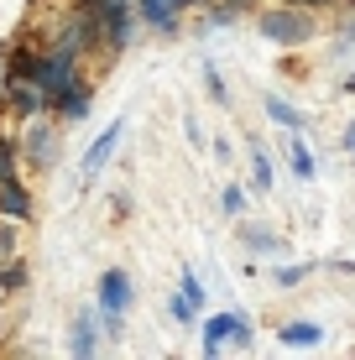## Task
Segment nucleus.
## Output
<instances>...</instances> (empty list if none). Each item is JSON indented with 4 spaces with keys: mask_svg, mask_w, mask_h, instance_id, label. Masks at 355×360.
I'll use <instances>...</instances> for the list:
<instances>
[{
    "mask_svg": "<svg viewBox=\"0 0 355 360\" xmlns=\"http://www.w3.org/2000/svg\"><path fill=\"white\" fill-rule=\"evenodd\" d=\"M262 37L292 47V42H309V37H314V21L298 16V11H266V16H262Z\"/></svg>",
    "mask_w": 355,
    "mask_h": 360,
    "instance_id": "1",
    "label": "nucleus"
},
{
    "mask_svg": "<svg viewBox=\"0 0 355 360\" xmlns=\"http://www.w3.org/2000/svg\"><path fill=\"white\" fill-rule=\"evenodd\" d=\"M230 340H240V345H246L251 340V324H246V319H240V314H219V319H209V329H204V350H219V345H230Z\"/></svg>",
    "mask_w": 355,
    "mask_h": 360,
    "instance_id": "2",
    "label": "nucleus"
},
{
    "mask_svg": "<svg viewBox=\"0 0 355 360\" xmlns=\"http://www.w3.org/2000/svg\"><path fill=\"white\" fill-rule=\"evenodd\" d=\"M100 303H105V314L110 319H120L131 308V277L126 271H105V282H100Z\"/></svg>",
    "mask_w": 355,
    "mask_h": 360,
    "instance_id": "3",
    "label": "nucleus"
},
{
    "mask_svg": "<svg viewBox=\"0 0 355 360\" xmlns=\"http://www.w3.org/2000/svg\"><path fill=\"white\" fill-rule=\"evenodd\" d=\"M126 11H131V0H94L89 6V21H100V27L120 42V27H126Z\"/></svg>",
    "mask_w": 355,
    "mask_h": 360,
    "instance_id": "4",
    "label": "nucleus"
},
{
    "mask_svg": "<svg viewBox=\"0 0 355 360\" xmlns=\"http://www.w3.org/2000/svg\"><path fill=\"white\" fill-rule=\"evenodd\" d=\"M115 146H120V126H110V131L100 136V141H94V146H89V157H84V178H94V172H100V167H105V157H110V152H115Z\"/></svg>",
    "mask_w": 355,
    "mask_h": 360,
    "instance_id": "5",
    "label": "nucleus"
},
{
    "mask_svg": "<svg viewBox=\"0 0 355 360\" xmlns=\"http://www.w3.org/2000/svg\"><path fill=\"white\" fill-rule=\"evenodd\" d=\"M0 214H11V219H27L32 214V198L21 193L11 178H0Z\"/></svg>",
    "mask_w": 355,
    "mask_h": 360,
    "instance_id": "6",
    "label": "nucleus"
},
{
    "mask_svg": "<svg viewBox=\"0 0 355 360\" xmlns=\"http://www.w3.org/2000/svg\"><path fill=\"white\" fill-rule=\"evenodd\" d=\"M27 146H32V162H37V167H47V162H53V157H58V136L47 131V126H37Z\"/></svg>",
    "mask_w": 355,
    "mask_h": 360,
    "instance_id": "7",
    "label": "nucleus"
},
{
    "mask_svg": "<svg viewBox=\"0 0 355 360\" xmlns=\"http://www.w3.org/2000/svg\"><path fill=\"white\" fill-rule=\"evenodd\" d=\"M324 334L314 324H283V345H292V350H309V345H319Z\"/></svg>",
    "mask_w": 355,
    "mask_h": 360,
    "instance_id": "8",
    "label": "nucleus"
},
{
    "mask_svg": "<svg viewBox=\"0 0 355 360\" xmlns=\"http://www.w3.org/2000/svg\"><path fill=\"white\" fill-rule=\"evenodd\" d=\"M73 355H94V324L89 319H79V329H73Z\"/></svg>",
    "mask_w": 355,
    "mask_h": 360,
    "instance_id": "9",
    "label": "nucleus"
},
{
    "mask_svg": "<svg viewBox=\"0 0 355 360\" xmlns=\"http://www.w3.org/2000/svg\"><path fill=\"white\" fill-rule=\"evenodd\" d=\"M266 110H272V115L283 120V126H292V131L303 126V115H298V110H292V105H283V99H266Z\"/></svg>",
    "mask_w": 355,
    "mask_h": 360,
    "instance_id": "10",
    "label": "nucleus"
},
{
    "mask_svg": "<svg viewBox=\"0 0 355 360\" xmlns=\"http://www.w3.org/2000/svg\"><path fill=\"white\" fill-rule=\"evenodd\" d=\"M292 167H298V178H314V162H309V152H303L298 141H292Z\"/></svg>",
    "mask_w": 355,
    "mask_h": 360,
    "instance_id": "11",
    "label": "nucleus"
},
{
    "mask_svg": "<svg viewBox=\"0 0 355 360\" xmlns=\"http://www.w3.org/2000/svg\"><path fill=\"white\" fill-rule=\"evenodd\" d=\"M225 209H230V214H240V209H246V193H240V188H225Z\"/></svg>",
    "mask_w": 355,
    "mask_h": 360,
    "instance_id": "12",
    "label": "nucleus"
},
{
    "mask_svg": "<svg viewBox=\"0 0 355 360\" xmlns=\"http://www.w3.org/2000/svg\"><path fill=\"white\" fill-rule=\"evenodd\" d=\"M0 178H11V146H0Z\"/></svg>",
    "mask_w": 355,
    "mask_h": 360,
    "instance_id": "13",
    "label": "nucleus"
},
{
    "mask_svg": "<svg viewBox=\"0 0 355 360\" xmlns=\"http://www.w3.org/2000/svg\"><path fill=\"white\" fill-rule=\"evenodd\" d=\"M16 251V240H11V230H0V256H11Z\"/></svg>",
    "mask_w": 355,
    "mask_h": 360,
    "instance_id": "14",
    "label": "nucleus"
},
{
    "mask_svg": "<svg viewBox=\"0 0 355 360\" xmlns=\"http://www.w3.org/2000/svg\"><path fill=\"white\" fill-rule=\"evenodd\" d=\"M350 152H355V126H350Z\"/></svg>",
    "mask_w": 355,
    "mask_h": 360,
    "instance_id": "15",
    "label": "nucleus"
},
{
    "mask_svg": "<svg viewBox=\"0 0 355 360\" xmlns=\"http://www.w3.org/2000/svg\"><path fill=\"white\" fill-rule=\"evenodd\" d=\"M350 94H355V79H350Z\"/></svg>",
    "mask_w": 355,
    "mask_h": 360,
    "instance_id": "16",
    "label": "nucleus"
}]
</instances>
